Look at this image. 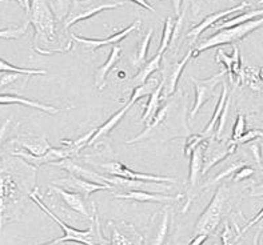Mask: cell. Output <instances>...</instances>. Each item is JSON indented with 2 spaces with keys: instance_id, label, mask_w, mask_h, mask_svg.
<instances>
[{
  "instance_id": "cell-48",
  "label": "cell",
  "mask_w": 263,
  "mask_h": 245,
  "mask_svg": "<svg viewBox=\"0 0 263 245\" xmlns=\"http://www.w3.org/2000/svg\"><path fill=\"white\" fill-rule=\"evenodd\" d=\"M171 3H173V8L174 12L177 16L180 15V7H182V3H183V0H171Z\"/></svg>"
},
{
  "instance_id": "cell-43",
  "label": "cell",
  "mask_w": 263,
  "mask_h": 245,
  "mask_svg": "<svg viewBox=\"0 0 263 245\" xmlns=\"http://www.w3.org/2000/svg\"><path fill=\"white\" fill-rule=\"evenodd\" d=\"M11 119L4 120L3 124L0 126V148L4 146V142L8 139V132H10V126H11Z\"/></svg>"
},
{
  "instance_id": "cell-40",
  "label": "cell",
  "mask_w": 263,
  "mask_h": 245,
  "mask_svg": "<svg viewBox=\"0 0 263 245\" xmlns=\"http://www.w3.org/2000/svg\"><path fill=\"white\" fill-rule=\"evenodd\" d=\"M220 239H222V242H223V244H233V242L237 241L239 237H238V233L235 232L229 224H226L223 232H222V236H220Z\"/></svg>"
},
{
  "instance_id": "cell-14",
  "label": "cell",
  "mask_w": 263,
  "mask_h": 245,
  "mask_svg": "<svg viewBox=\"0 0 263 245\" xmlns=\"http://www.w3.org/2000/svg\"><path fill=\"white\" fill-rule=\"evenodd\" d=\"M114 197L134 202H171L180 200L183 197V195L167 196L160 195L159 192H147V191H135V189H133V191H128V192L117 193V195H114Z\"/></svg>"
},
{
  "instance_id": "cell-45",
  "label": "cell",
  "mask_w": 263,
  "mask_h": 245,
  "mask_svg": "<svg viewBox=\"0 0 263 245\" xmlns=\"http://www.w3.org/2000/svg\"><path fill=\"white\" fill-rule=\"evenodd\" d=\"M207 239H209V235H207V233H198V235H195V237L191 240L190 244H193V245L203 244Z\"/></svg>"
},
{
  "instance_id": "cell-19",
  "label": "cell",
  "mask_w": 263,
  "mask_h": 245,
  "mask_svg": "<svg viewBox=\"0 0 263 245\" xmlns=\"http://www.w3.org/2000/svg\"><path fill=\"white\" fill-rule=\"evenodd\" d=\"M193 57V50H190L186 53V56L183 59L178 62V63H174L173 66H170L166 70V75L162 79V83H163V90L162 93H164V97L171 96L175 90H177V84L179 81V77L182 75V71L184 70V67L187 66V63L190 62V59Z\"/></svg>"
},
{
  "instance_id": "cell-38",
  "label": "cell",
  "mask_w": 263,
  "mask_h": 245,
  "mask_svg": "<svg viewBox=\"0 0 263 245\" xmlns=\"http://www.w3.org/2000/svg\"><path fill=\"white\" fill-rule=\"evenodd\" d=\"M263 137V129H250V131H246L243 135L240 136L239 139L235 140V144H246L249 141H253L255 139H260Z\"/></svg>"
},
{
  "instance_id": "cell-28",
  "label": "cell",
  "mask_w": 263,
  "mask_h": 245,
  "mask_svg": "<svg viewBox=\"0 0 263 245\" xmlns=\"http://www.w3.org/2000/svg\"><path fill=\"white\" fill-rule=\"evenodd\" d=\"M222 84H223V86H222V93H220L219 100H218L217 107H215L214 115L211 116V120L209 121V124L206 126V128L203 129V132H202V135L206 136L207 139H210L211 136L214 135V132H215L217 122H218V120H219L220 113H222V111H223V107H224V104H226L227 97H229V88H227V84L226 83H222Z\"/></svg>"
},
{
  "instance_id": "cell-34",
  "label": "cell",
  "mask_w": 263,
  "mask_h": 245,
  "mask_svg": "<svg viewBox=\"0 0 263 245\" xmlns=\"http://www.w3.org/2000/svg\"><path fill=\"white\" fill-rule=\"evenodd\" d=\"M71 4H72V0H52V8L53 13H55V16L60 20V22H63L64 17L67 16V13L70 11Z\"/></svg>"
},
{
  "instance_id": "cell-3",
  "label": "cell",
  "mask_w": 263,
  "mask_h": 245,
  "mask_svg": "<svg viewBox=\"0 0 263 245\" xmlns=\"http://www.w3.org/2000/svg\"><path fill=\"white\" fill-rule=\"evenodd\" d=\"M30 199L32 200L35 204L40 207V209L43 211L46 215H48L53 221L59 224L62 231H63L64 236L63 237H60V239L53 240L51 241L50 244H60V242H68V241H72V242H80V244H110V240L106 239L100 231V221H99V215H98V211H97V206H95V202H92V209H93V220L91 222L90 228L87 229V231H79V229H75L72 227L67 226L66 222L63 220H60L55 213L51 211L48 207L44 204L40 197L37 196L36 192V188L33 189L32 192L30 193Z\"/></svg>"
},
{
  "instance_id": "cell-15",
  "label": "cell",
  "mask_w": 263,
  "mask_h": 245,
  "mask_svg": "<svg viewBox=\"0 0 263 245\" xmlns=\"http://www.w3.org/2000/svg\"><path fill=\"white\" fill-rule=\"evenodd\" d=\"M249 7H250V3L242 2L240 4H238V6L235 7H231V8H229V10L219 11V12H215L213 13V15H209V16L204 17V19L198 24V26L194 27L193 30L189 31L186 37H194V39H198V36H199L200 33H203L207 28H210V27H213L214 24H217L219 20L224 19V17H227L229 15H231V13H235V12H239V11L246 10V8H249Z\"/></svg>"
},
{
  "instance_id": "cell-47",
  "label": "cell",
  "mask_w": 263,
  "mask_h": 245,
  "mask_svg": "<svg viewBox=\"0 0 263 245\" xmlns=\"http://www.w3.org/2000/svg\"><path fill=\"white\" fill-rule=\"evenodd\" d=\"M131 2H134V3L138 4V6L143 7V8H146V10L151 11V12H153V13H155V15H158L157 11L154 10V7H153V6H150V4L147 3L146 0H131Z\"/></svg>"
},
{
  "instance_id": "cell-41",
  "label": "cell",
  "mask_w": 263,
  "mask_h": 245,
  "mask_svg": "<svg viewBox=\"0 0 263 245\" xmlns=\"http://www.w3.org/2000/svg\"><path fill=\"white\" fill-rule=\"evenodd\" d=\"M20 73L15 72H0V90L4 88V87L13 84L19 79Z\"/></svg>"
},
{
  "instance_id": "cell-13",
  "label": "cell",
  "mask_w": 263,
  "mask_h": 245,
  "mask_svg": "<svg viewBox=\"0 0 263 245\" xmlns=\"http://www.w3.org/2000/svg\"><path fill=\"white\" fill-rule=\"evenodd\" d=\"M206 141L204 140L202 144L194 149L190 155V175H189V191H187V206L184 207L183 212H186L189 207L191 206V201H193L194 196V189L197 187L198 180H199V176L202 175V162H203V149L206 146Z\"/></svg>"
},
{
  "instance_id": "cell-46",
  "label": "cell",
  "mask_w": 263,
  "mask_h": 245,
  "mask_svg": "<svg viewBox=\"0 0 263 245\" xmlns=\"http://www.w3.org/2000/svg\"><path fill=\"white\" fill-rule=\"evenodd\" d=\"M13 2H16L17 4H19L22 8L24 10V12H26V16L30 13V10H31V0H13Z\"/></svg>"
},
{
  "instance_id": "cell-31",
  "label": "cell",
  "mask_w": 263,
  "mask_h": 245,
  "mask_svg": "<svg viewBox=\"0 0 263 245\" xmlns=\"http://www.w3.org/2000/svg\"><path fill=\"white\" fill-rule=\"evenodd\" d=\"M153 32H154V30L153 28H150V30H148V32L144 35L143 39L140 40L139 43H138L137 52H135V57L133 59L134 66L140 67L144 64V60H146V56H147V51H148L151 37H153Z\"/></svg>"
},
{
  "instance_id": "cell-37",
  "label": "cell",
  "mask_w": 263,
  "mask_h": 245,
  "mask_svg": "<svg viewBox=\"0 0 263 245\" xmlns=\"http://www.w3.org/2000/svg\"><path fill=\"white\" fill-rule=\"evenodd\" d=\"M246 132V117L242 113H238L237 121H235V126L233 128V135H231V141H235L237 139H239L240 136Z\"/></svg>"
},
{
  "instance_id": "cell-6",
  "label": "cell",
  "mask_w": 263,
  "mask_h": 245,
  "mask_svg": "<svg viewBox=\"0 0 263 245\" xmlns=\"http://www.w3.org/2000/svg\"><path fill=\"white\" fill-rule=\"evenodd\" d=\"M227 197H229V193H227L226 187H219L215 195L213 196L209 207L204 209V212L198 219L197 226H195V229H194L195 235H198V233H207V235L210 236L217 229V227L220 224L222 217L224 215V207H226Z\"/></svg>"
},
{
  "instance_id": "cell-33",
  "label": "cell",
  "mask_w": 263,
  "mask_h": 245,
  "mask_svg": "<svg viewBox=\"0 0 263 245\" xmlns=\"http://www.w3.org/2000/svg\"><path fill=\"white\" fill-rule=\"evenodd\" d=\"M174 26H175V20H173V17L168 16L164 20V27H163V35H162V42H160V47L158 52L164 53L166 50L168 48V46L171 44V37H173L174 32Z\"/></svg>"
},
{
  "instance_id": "cell-11",
  "label": "cell",
  "mask_w": 263,
  "mask_h": 245,
  "mask_svg": "<svg viewBox=\"0 0 263 245\" xmlns=\"http://www.w3.org/2000/svg\"><path fill=\"white\" fill-rule=\"evenodd\" d=\"M140 26V20H135L131 26H128L127 28L124 30L119 31V32L114 33L112 36L110 37H106V39H86V37H82V36H77V35H73L71 33L70 36L72 39V42H77L78 44L80 46H83L84 48L90 51V52H95L98 48H102V47H106V46H112V44H118L119 42L127 37L130 35L133 31H135L138 27Z\"/></svg>"
},
{
  "instance_id": "cell-24",
  "label": "cell",
  "mask_w": 263,
  "mask_h": 245,
  "mask_svg": "<svg viewBox=\"0 0 263 245\" xmlns=\"http://www.w3.org/2000/svg\"><path fill=\"white\" fill-rule=\"evenodd\" d=\"M22 149H26L27 152L33 156H40L51 148V144L48 142L47 137H19L15 140Z\"/></svg>"
},
{
  "instance_id": "cell-36",
  "label": "cell",
  "mask_w": 263,
  "mask_h": 245,
  "mask_svg": "<svg viewBox=\"0 0 263 245\" xmlns=\"http://www.w3.org/2000/svg\"><path fill=\"white\" fill-rule=\"evenodd\" d=\"M204 140H207V137H206V136L202 135V133L189 136V137L186 139V141H184V155L190 157L191 152H193L194 149L197 148L199 144H202Z\"/></svg>"
},
{
  "instance_id": "cell-12",
  "label": "cell",
  "mask_w": 263,
  "mask_h": 245,
  "mask_svg": "<svg viewBox=\"0 0 263 245\" xmlns=\"http://www.w3.org/2000/svg\"><path fill=\"white\" fill-rule=\"evenodd\" d=\"M59 184L63 186L64 188H67L68 191H72V192H78L80 195H83L84 199H88L93 192L97 191H107V189H115V187L111 186V184H99V182L88 181V180H84L82 177H78L75 175H68V177H64V179H59Z\"/></svg>"
},
{
  "instance_id": "cell-9",
  "label": "cell",
  "mask_w": 263,
  "mask_h": 245,
  "mask_svg": "<svg viewBox=\"0 0 263 245\" xmlns=\"http://www.w3.org/2000/svg\"><path fill=\"white\" fill-rule=\"evenodd\" d=\"M224 73H226V71H222V72L217 73L215 76L203 80L191 77V81H193L194 88H195V103H194L193 110L190 112V119H194V117L197 116L200 107L203 106L204 103H207L213 97L214 91H215L218 84L220 83V80L223 79Z\"/></svg>"
},
{
  "instance_id": "cell-32",
  "label": "cell",
  "mask_w": 263,
  "mask_h": 245,
  "mask_svg": "<svg viewBox=\"0 0 263 245\" xmlns=\"http://www.w3.org/2000/svg\"><path fill=\"white\" fill-rule=\"evenodd\" d=\"M0 72H15V73H20V75H27V76H32V75H40V76H43V75H46L47 73V71L22 68V67L13 66V64L8 63L7 60L0 57Z\"/></svg>"
},
{
  "instance_id": "cell-18",
  "label": "cell",
  "mask_w": 263,
  "mask_h": 245,
  "mask_svg": "<svg viewBox=\"0 0 263 245\" xmlns=\"http://www.w3.org/2000/svg\"><path fill=\"white\" fill-rule=\"evenodd\" d=\"M168 221H170V208L164 207L153 215L150 220V226L154 231V236L147 240V242L153 244H164L167 233H168Z\"/></svg>"
},
{
  "instance_id": "cell-20",
  "label": "cell",
  "mask_w": 263,
  "mask_h": 245,
  "mask_svg": "<svg viewBox=\"0 0 263 245\" xmlns=\"http://www.w3.org/2000/svg\"><path fill=\"white\" fill-rule=\"evenodd\" d=\"M218 63H222L226 68V73L230 77L231 83L240 84V72H242V62H240L239 48L234 44V52L231 56L226 55L223 50H219L215 56Z\"/></svg>"
},
{
  "instance_id": "cell-22",
  "label": "cell",
  "mask_w": 263,
  "mask_h": 245,
  "mask_svg": "<svg viewBox=\"0 0 263 245\" xmlns=\"http://www.w3.org/2000/svg\"><path fill=\"white\" fill-rule=\"evenodd\" d=\"M135 103H137V101H135V100H134L133 97H130V100H128V103H127L126 106L123 107V108H120V110L118 111V112L114 113L112 116H111L110 119L107 120V121L104 122V124H102V126H100L99 128L95 129V132H93L92 137H91L90 141H88V144H87V146H91V144H93V142H95V141H98V140H99L100 137H104V136H106V135H108V133H110L111 131H112V129L115 128V127H117L118 124H119L120 120L123 119L124 115H126V113L128 112V110H130L131 107H133Z\"/></svg>"
},
{
  "instance_id": "cell-39",
  "label": "cell",
  "mask_w": 263,
  "mask_h": 245,
  "mask_svg": "<svg viewBox=\"0 0 263 245\" xmlns=\"http://www.w3.org/2000/svg\"><path fill=\"white\" fill-rule=\"evenodd\" d=\"M243 166H246V162H235V164H233V166H231V167H229V168H227L226 171H223V172H222V173H219V175H218L217 177H215V179L211 180L210 182H207V184H206V186H204V187L213 186V184H215V182H218V181H219V180L224 179V177H227V176H230L231 173L237 172L238 169L242 168V167H243Z\"/></svg>"
},
{
  "instance_id": "cell-21",
  "label": "cell",
  "mask_w": 263,
  "mask_h": 245,
  "mask_svg": "<svg viewBox=\"0 0 263 245\" xmlns=\"http://www.w3.org/2000/svg\"><path fill=\"white\" fill-rule=\"evenodd\" d=\"M122 57H123V50H122V47H119L118 44H112L110 51V56H108L107 62L95 71V88H97V90H104L108 73L111 72V70H112L114 67L117 66L118 62H120Z\"/></svg>"
},
{
  "instance_id": "cell-35",
  "label": "cell",
  "mask_w": 263,
  "mask_h": 245,
  "mask_svg": "<svg viewBox=\"0 0 263 245\" xmlns=\"http://www.w3.org/2000/svg\"><path fill=\"white\" fill-rule=\"evenodd\" d=\"M28 23H24L23 26L20 27H10V28H4L0 30V39L6 40H12V39H19L20 36H23L27 31Z\"/></svg>"
},
{
  "instance_id": "cell-5",
  "label": "cell",
  "mask_w": 263,
  "mask_h": 245,
  "mask_svg": "<svg viewBox=\"0 0 263 245\" xmlns=\"http://www.w3.org/2000/svg\"><path fill=\"white\" fill-rule=\"evenodd\" d=\"M124 6V2H108V0H72L71 8L63 19V27L68 30L73 24L82 20H87L95 16L97 13L106 10H114Z\"/></svg>"
},
{
  "instance_id": "cell-4",
  "label": "cell",
  "mask_w": 263,
  "mask_h": 245,
  "mask_svg": "<svg viewBox=\"0 0 263 245\" xmlns=\"http://www.w3.org/2000/svg\"><path fill=\"white\" fill-rule=\"evenodd\" d=\"M263 26V15L257 17V19L249 20L246 23L238 24V26L229 27V28H223L219 30L215 35L210 36L209 39L203 40L202 43L198 46L197 50H193V57H197L200 52H203L206 50H210L214 47L226 46V44H237L238 42L243 40L245 37L249 36L254 31H257L258 28Z\"/></svg>"
},
{
  "instance_id": "cell-2",
  "label": "cell",
  "mask_w": 263,
  "mask_h": 245,
  "mask_svg": "<svg viewBox=\"0 0 263 245\" xmlns=\"http://www.w3.org/2000/svg\"><path fill=\"white\" fill-rule=\"evenodd\" d=\"M60 20L55 16L48 0H31V10L27 15V23L35 30L33 42L35 51L43 55H50V47L60 46L67 40L63 32H67L64 27L60 28Z\"/></svg>"
},
{
  "instance_id": "cell-49",
  "label": "cell",
  "mask_w": 263,
  "mask_h": 245,
  "mask_svg": "<svg viewBox=\"0 0 263 245\" xmlns=\"http://www.w3.org/2000/svg\"><path fill=\"white\" fill-rule=\"evenodd\" d=\"M263 3V0H259V2H258V4H262Z\"/></svg>"
},
{
  "instance_id": "cell-27",
  "label": "cell",
  "mask_w": 263,
  "mask_h": 245,
  "mask_svg": "<svg viewBox=\"0 0 263 245\" xmlns=\"http://www.w3.org/2000/svg\"><path fill=\"white\" fill-rule=\"evenodd\" d=\"M167 113H168V106H164L163 108H159V110L157 111V113H155V115H154V116L148 120V121H146L147 127L143 129V132H140L139 135L135 136V137H133V139L127 140L126 141L127 144H134V142H139V141H142V140L146 139L147 136L150 135L154 129L159 126L160 122H163V120L167 117Z\"/></svg>"
},
{
  "instance_id": "cell-26",
  "label": "cell",
  "mask_w": 263,
  "mask_h": 245,
  "mask_svg": "<svg viewBox=\"0 0 263 245\" xmlns=\"http://www.w3.org/2000/svg\"><path fill=\"white\" fill-rule=\"evenodd\" d=\"M240 84H246L253 91H263V67H242Z\"/></svg>"
},
{
  "instance_id": "cell-44",
  "label": "cell",
  "mask_w": 263,
  "mask_h": 245,
  "mask_svg": "<svg viewBox=\"0 0 263 245\" xmlns=\"http://www.w3.org/2000/svg\"><path fill=\"white\" fill-rule=\"evenodd\" d=\"M262 219H263V208L260 209V212L258 213V215L255 216V217H254L253 220H251V221H249V222H247V224H246V226H245V228L242 229V231H240V232H239V237H240V236H242V235H243V233H246L247 231H249V229L251 228V227H254V226H255V224H257V222H259Z\"/></svg>"
},
{
  "instance_id": "cell-29",
  "label": "cell",
  "mask_w": 263,
  "mask_h": 245,
  "mask_svg": "<svg viewBox=\"0 0 263 245\" xmlns=\"http://www.w3.org/2000/svg\"><path fill=\"white\" fill-rule=\"evenodd\" d=\"M263 15V8H258V10H251V11H247V12L240 13L238 16L235 17H231V19H222L219 20L217 24H214L215 28L218 31L219 30H223V28H229V27H234V26H238V24H242V23H246L249 20H253V19H257V17L262 16Z\"/></svg>"
},
{
  "instance_id": "cell-7",
  "label": "cell",
  "mask_w": 263,
  "mask_h": 245,
  "mask_svg": "<svg viewBox=\"0 0 263 245\" xmlns=\"http://www.w3.org/2000/svg\"><path fill=\"white\" fill-rule=\"evenodd\" d=\"M237 151V144L234 141H220V139L209 140L203 149V162H202V175H206L214 166L227 159Z\"/></svg>"
},
{
  "instance_id": "cell-8",
  "label": "cell",
  "mask_w": 263,
  "mask_h": 245,
  "mask_svg": "<svg viewBox=\"0 0 263 245\" xmlns=\"http://www.w3.org/2000/svg\"><path fill=\"white\" fill-rule=\"evenodd\" d=\"M110 231V244H143L144 236L128 221H107Z\"/></svg>"
},
{
  "instance_id": "cell-42",
  "label": "cell",
  "mask_w": 263,
  "mask_h": 245,
  "mask_svg": "<svg viewBox=\"0 0 263 245\" xmlns=\"http://www.w3.org/2000/svg\"><path fill=\"white\" fill-rule=\"evenodd\" d=\"M251 175H254V169L251 167L243 166L242 168H239L237 171V173L234 175L233 180L234 181H240V180H245L247 177H250Z\"/></svg>"
},
{
  "instance_id": "cell-23",
  "label": "cell",
  "mask_w": 263,
  "mask_h": 245,
  "mask_svg": "<svg viewBox=\"0 0 263 245\" xmlns=\"http://www.w3.org/2000/svg\"><path fill=\"white\" fill-rule=\"evenodd\" d=\"M11 104H22V106L31 107L35 110L43 111L48 115H55L59 112V108L51 104H42L35 100L26 99V97H20L17 95H11V93H0V106H11Z\"/></svg>"
},
{
  "instance_id": "cell-10",
  "label": "cell",
  "mask_w": 263,
  "mask_h": 245,
  "mask_svg": "<svg viewBox=\"0 0 263 245\" xmlns=\"http://www.w3.org/2000/svg\"><path fill=\"white\" fill-rule=\"evenodd\" d=\"M99 167H102V168H103L110 176H119V177H126V179H134V180H147V181L168 182V184H175V182H177V180L173 179V177L150 175V173L135 172V171L130 169L127 166H124L123 162H119V161L104 162V164H99Z\"/></svg>"
},
{
  "instance_id": "cell-30",
  "label": "cell",
  "mask_w": 263,
  "mask_h": 245,
  "mask_svg": "<svg viewBox=\"0 0 263 245\" xmlns=\"http://www.w3.org/2000/svg\"><path fill=\"white\" fill-rule=\"evenodd\" d=\"M162 90H163V83L160 81L159 86L150 93V99L147 101L146 108H144L143 116H142V122H146L151 119V117L157 113V111L159 110L160 99H162Z\"/></svg>"
},
{
  "instance_id": "cell-17",
  "label": "cell",
  "mask_w": 263,
  "mask_h": 245,
  "mask_svg": "<svg viewBox=\"0 0 263 245\" xmlns=\"http://www.w3.org/2000/svg\"><path fill=\"white\" fill-rule=\"evenodd\" d=\"M53 166L59 167V168L64 169L71 175H75L78 177H82L84 180H88V181L99 182V184H108L107 182V176L99 175V173L93 172L92 169H87L86 167L80 166L78 162L73 161L70 157H66V159H62L59 161L52 162Z\"/></svg>"
},
{
  "instance_id": "cell-25",
  "label": "cell",
  "mask_w": 263,
  "mask_h": 245,
  "mask_svg": "<svg viewBox=\"0 0 263 245\" xmlns=\"http://www.w3.org/2000/svg\"><path fill=\"white\" fill-rule=\"evenodd\" d=\"M162 57H163V53L158 52L155 56L153 57V59L148 62V63H144L143 66H142V68L139 70V72L135 75V76L131 79L130 84L133 88H135V87H139L142 86V84L146 81L147 79H150V76L153 75L154 72H157L158 70L160 68V62H162Z\"/></svg>"
},
{
  "instance_id": "cell-16",
  "label": "cell",
  "mask_w": 263,
  "mask_h": 245,
  "mask_svg": "<svg viewBox=\"0 0 263 245\" xmlns=\"http://www.w3.org/2000/svg\"><path fill=\"white\" fill-rule=\"evenodd\" d=\"M50 191H52V192H55L57 195H59L62 201H63L72 212L91 219V213L88 212L86 199L83 197V195H80V193L78 192H72V191H68V189L60 188L59 186H50Z\"/></svg>"
},
{
  "instance_id": "cell-1",
  "label": "cell",
  "mask_w": 263,
  "mask_h": 245,
  "mask_svg": "<svg viewBox=\"0 0 263 245\" xmlns=\"http://www.w3.org/2000/svg\"><path fill=\"white\" fill-rule=\"evenodd\" d=\"M36 188V167L22 157L0 166V229L23 213L26 199Z\"/></svg>"
}]
</instances>
